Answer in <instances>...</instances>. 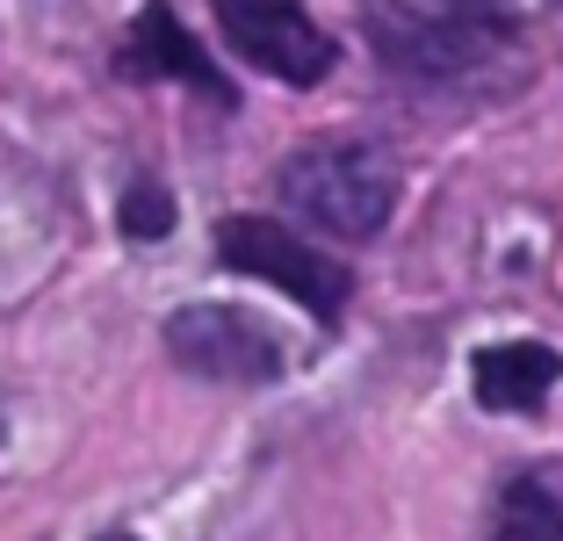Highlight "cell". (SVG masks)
<instances>
[{
  "mask_svg": "<svg viewBox=\"0 0 563 541\" xmlns=\"http://www.w3.org/2000/svg\"><path fill=\"white\" fill-rule=\"evenodd\" d=\"M217 261L232 275H253V281H275L282 296H297L303 311L318 318H340V303L354 296V275L340 261H325L318 246H303L289 224L275 217H224L217 224Z\"/></svg>",
  "mask_w": 563,
  "mask_h": 541,
  "instance_id": "obj_2",
  "label": "cell"
},
{
  "mask_svg": "<svg viewBox=\"0 0 563 541\" xmlns=\"http://www.w3.org/2000/svg\"><path fill=\"white\" fill-rule=\"evenodd\" d=\"M224 44L282 87H318L332 73V36L303 15V0H210Z\"/></svg>",
  "mask_w": 563,
  "mask_h": 541,
  "instance_id": "obj_4",
  "label": "cell"
},
{
  "mask_svg": "<svg viewBox=\"0 0 563 541\" xmlns=\"http://www.w3.org/2000/svg\"><path fill=\"white\" fill-rule=\"evenodd\" d=\"M123 231L131 239H166L174 231V202H166L159 180H137L131 196H123Z\"/></svg>",
  "mask_w": 563,
  "mask_h": 541,
  "instance_id": "obj_9",
  "label": "cell"
},
{
  "mask_svg": "<svg viewBox=\"0 0 563 541\" xmlns=\"http://www.w3.org/2000/svg\"><path fill=\"white\" fill-rule=\"evenodd\" d=\"M484 541H563V492L542 476H514L498 492V520Z\"/></svg>",
  "mask_w": 563,
  "mask_h": 541,
  "instance_id": "obj_8",
  "label": "cell"
},
{
  "mask_svg": "<svg viewBox=\"0 0 563 541\" xmlns=\"http://www.w3.org/2000/svg\"><path fill=\"white\" fill-rule=\"evenodd\" d=\"M166 354L181 361L188 376L210 383H282L289 354L282 340L239 303H188V311L166 318Z\"/></svg>",
  "mask_w": 563,
  "mask_h": 541,
  "instance_id": "obj_3",
  "label": "cell"
},
{
  "mask_svg": "<svg viewBox=\"0 0 563 541\" xmlns=\"http://www.w3.org/2000/svg\"><path fill=\"white\" fill-rule=\"evenodd\" d=\"M441 8H448V15H463V22H477L484 8H492V0H441Z\"/></svg>",
  "mask_w": 563,
  "mask_h": 541,
  "instance_id": "obj_10",
  "label": "cell"
},
{
  "mask_svg": "<svg viewBox=\"0 0 563 541\" xmlns=\"http://www.w3.org/2000/svg\"><path fill=\"white\" fill-rule=\"evenodd\" d=\"M398 159L383 145H303L282 159V202L332 239H376L398 210Z\"/></svg>",
  "mask_w": 563,
  "mask_h": 541,
  "instance_id": "obj_1",
  "label": "cell"
},
{
  "mask_svg": "<svg viewBox=\"0 0 563 541\" xmlns=\"http://www.w3.org/2000/svg\"><path fill=\"white\" fill-rule=\"evenodd\" d=\"M101 541H131V534H101Z\"/></svg>",
  "mask_w": 563,
  "mask_h": 541,
  "instance_id": "obj_11",
  "label": "cell"
},
{
  "mask_svg": "<svg viewBox=\"0 0 563 541\" xmlns=\"http://www.w3.org/2000/svg\"><path fill=\"white\" fill-rule=\"evenodd\" d=\"M362 22L383 66L412 73V80H448V73H470L484 58V22L463 15H419L405 0H362Z\"/></svg>",
  "mask_w": 563,
  "mask_h": 541,
  "instance_id": "obj_5",
  "label": "cell"
},
{
  "mask_svg": "<svg viewBox=\"0 0 563 541\" xmlns=\"http://www.w3.org/2000/svg\"><path fill=\"white\" fill-rule=\"evenodd\" d=\"M556 376H563V361H556V346H542V340H498V346H484V354L470 361V390H477L484 411L549 405Z\"/></svg>",
  "mask_w": 563,
  "mask_h": 541,
  "instance_id": "obj_7",
  "label": "cell"
},
{
  "mask_svg": "<svg viewBox=\"0 0 563 541\" xmlns=\"http://www.w3.org/2000/svg\"><path fill=\"white\" fill-rule=\"evenodd\" d=\"M117 73H123V80H181V87H196V95H210V101L232 109V80L210 66V51L181 30V15H174L166 0H145V8H137Z\"/></svg>",
  "mask_w": 563,
  "mask_h": 541,
  "instance_id": "obj_6",
  "label": "cell"
}]
</instances>
